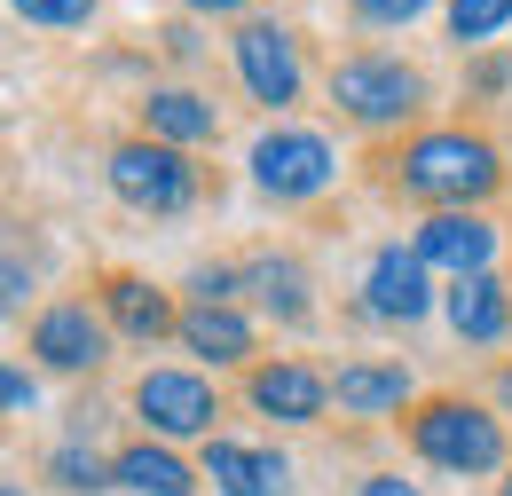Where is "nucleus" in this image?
I'll return each instance as SVG.
<instances>
[{
  "instance_id": "26",
  "label": "nucleus",
  "mask_w": 512,
  "mask_h": 496,
  "mask_svg": "<svg viewBox=\"0 0 512 496\" xmlns=\"http://www.w3.org/2000/svg\"><path fill=\"white\" fill-rule=\"evenodd\" d=\"M363 496H418L410 481H363Z\"/></svg>"
},
{
  "instance_id": "30",
  "label": "nucleus",
  "mask_w": 512,
  "mask_h": 496,
  "mask_svg": "<svg viewBox=\"0 0 512 496\" xmlns=\"http://www.w3.org/2000/svg\"><path fill=\"white\" fill-rule=\"evenodd\" d=\"M505 496H512V481H505Z\"/></svg>"
},
{
  "instance_id": "10",
  "label": "nucleus",
  "mask_w": 512,
  "mask_h": 496,
  "mask_svg": "<svg viewBox=\"0 0 512 496\" xmlns=\"http://www.w3.org/2000/svg\"><path fill=\"white\" fill-rule=\"evenodd\" d=\"M32 355L56 363V371H95V363H103V315H87L79 300L48 308L32 323Z\"/></svg>"
},
{
  "instance_id": "12",
  "label": "nucleus",
  "mask_w": 512,
  "mask_h": 496,
  "mask_svg": "<svg viewBox=\"0 0 512 496\" xmlns=\"http://www.w3.org/2000/svg\"><path fill=\"white\" fill-rule=\"evenodd\" d=\"M253 402L268 418H284V426H316L331 386H323L308 363H268V371H253Z\"/></svg>"
},
{
  "instance_id": "4",
  "label": "nucleus",
  "mask_w": 512,
  "mask_h": 496,
  "mask_svg": "<svg viewBox=\"0 0 512 496\" xmlns=\"http://www.w3.org/2000/svg\"><path fill=\"white\" fill-rule=\"evenodd\" d=\"M111 189L127 197L134 213H182L197 174L182 166L174 142H119V150H111Z\"/></svg>"
},
{
  "instance_id": "7",
  "label": "nucleus",
  "mask_w": 512,
  "mask_h": 496,
  "mask_svg": "<svg viewBox=\"0 0 512 496\" xmlns=\"http://www.w3.org/2000/svg\"><path fill=\"white\" fill-rule=\"evenodd\" d=\"M134 410L158 426V434H205L213 426V386L190 371H150L134 386Z\"/></svg>"
},
{
  "instance_id": "23",
  "label": "nucleus",
  "mask_w": 512,
  "mask_h": 496,
  "mask_svg": "<svg viewBox=\"0 0 512 496\" xmlns=\"http://www.w3.org/2000/svg\"><path fill=\"white\" fill-rule=\"evenodd\" d=\"M434 0H355V16L363 24H410V16H426Z\"/></svg>"
},
{
  "instance_id": "19",
  "label": "nucleus",
  "mask_w": 512,
  "mask_h": 496,
  "mask_svg": "<svg viewBox=\"0 0 512 496\" xmlns=\"http://www.w3.org/2000/svg\"><path fill=\"white\" fill-rule=\"evenodd\" d=\"M245 284H253L284 323H292V315H308V292H300V268H292V260H253V268H245Z\"/></svg>"
},
{
  "instance_id": "6",
  "label": "nucleus",
  "mask_w": 512,
  "mask_h": 496,
  "mask_svg": "<svg viewBox=\"0 0 512 496\" xmlns=\"http://www.w3.org/2000/svg\"><path fill=\"white\" fill-rule=\"evenodd\" d=\"M237 71H245V87H253V103H292L300 95V48H292V32L284 24H245L237 32Z\"/></svg>"
},
{
  "instance_id": "9",
  "label": "nucleus",
  "mask_w": 512,
  "mask_h": 496,
  "mask_svg": "<svg viewBox=\"0 0 512 496\" xmlns=\"http://www.w3.org/2000/svg\"><path fill=\"white\" fill-rule=\"evenodd\" d=\"M363 300H371V315H386V323H418V315L434 308V292H426V260L402 245H386L379 260H371V276H363Z\"/></svg>"
},
{
  "instance_id": "21",
  "label": "nucleus",
  "mask_w": 512,
  "mask_h": 496,
  "mask_svg": "<svg viewBox=\"0 0 512 496\" xmlns=\"http://www.w3.org/2000/svg\"><path fill=\"white\" fill-rule=\"evenodd\" d=\"M24 24H87L95 16V0H8Z\"/></svg>"
},
{
  "instance_id": "28",
  "label": "nucleus",
  "mask_w": 512,
  "mask_h": 496,
  "mask_svg": "<svg viewBox=\"0 0 512 496\" xmlns=\"http://www.w3.org/2000/svg\"><path fill=\"white\" fill-rule=\"evenodd\" d=\"M0 496H24V489H0Z\"/></svg>"
},
{
  "instance_id": "8",
  "label": "nucleus",
  "mask_w": 512,
  "mask_h": 496,
  "mask_svg": "<svg viewBox=\"0 0 512 496\" xmlns=\"http://www.w3.org/2000/svg\"><path fill=\"white\" fill-rule=\"evenodd\" d=\"M489 252H497V229H489L481 213H434V221L418 229V260H426V268H449V276H481Z\"/></svg>"
},
{
  "instance_id": "25",
  "label": "nucleus",
  "mask_w": 512,
  "mask_h": 496,
  "mask_svg": "<svg viewBox=\"0 0 512 496\" xmlns=\"http://www.w3.org/2000/svg\"><path fill=\"white\" fill-rule=\"evenodd\" d=\"M24 292H32V276H24V268H16V260H0V315L16 308V300H24Z\"/></svg>"
},
{
  "instance_id": "11",
  "label": "nucleus",
  "mask_w": 512,
  "mask_h": 496,
  "mask_svg": "<svg viewBox=\"0 0 512 496\" xmlns=\"http://www.w3.org/2000/svg\"><path fill=\"white\" fill-rule=\"evenodd\" d=\"M205 481H213L221 496H284L292 465H284L276 449H245V441H213V449H205Z\"/></svg>"
},
{
  "instance_id": "1",
  "label": "nucleus",
  "mask_w": 512,
  "mask_h": 496,
  "mask_svg": "<svg viewBox=\"0 0 512 496\" xmlns=\"http://www.w3.org/2000/svg\"><path fill=\"white\" fill-rule=\"evenodd\" d=\"M497 182H505V166H497V150L481 134H418L402 150V189L426 197V205H442V213L481 205Z\"/></svg>"
},
{
  "instance_id": "15",
  "label": "nucleus",
  "mask_w": 512,
  "mask_h": 496,
  "mask_svg": "<svg viewBox=\"0 0 512 496\" xmlns=\"http://www.w3.org/2000/svg\"><path fill=\"white\" fill-rule=\"evenodd\" d=\"M103 308H111V323H119L127 339H158V331L182 323V315L166 308V292H150L142 276H111V284H103Z\"/></svg>"
},
{
  "instance_id": "18",
  "label": "nucleus",
  "mask_w": 512,
  "mask_h": 496,
  "mask_svg": "<svg viewBox=\"0 0 512 496\" xmlns=\"http://www.w3.org/2000/svg\"><path fill=\"white\" fill-rule=\"evenodd\" d=\"M331 394H339V410H363V418H371V410H402V402H410V378L363 363V371H339Z\"/></svg>"
},
{
  "instance_id": "2",
  "label": "nucleus",
  "mask_w": 512,
  "mask_h": 496,
  "mask_svg": "<svg viewBox=\"0 0 512 496\" xmlns=\"http://www.w3.org/2000/svg\"><path fill=\"white\" fill-rule=\"evenodd\" d=\"M410 441H418V457H434L449 473H497L505 465V426L473 402H426L410 418Z\"/></svg>"
},
{
  "instance_id": "5",
  "label": "nucleus",
  "mask_w": 512,
  "mask_h": 496,
  "mask_svg": "<svg viewBox=\"0 0 512 496\" xmlns=\"http://www.w3.org/2000/svg\"><path fill=\"white\" fill-rule=\"evenodd\" d=\"M253 182L268 197H316L331 182V142L323 134H300V126H276L253 142Z\"/></svg>"
},
{
  "instance_id": "3",
  "label": "nucleus",
  "mask_w": 512,
  "mask_h": 496,
  "mask_svg": "<svg viewBox=\"0 0 512 496\" xmlns=\"http://www.w3.org/2000/svg\"><path fill=\"white\" fill-rule=\"evenodd\" d=\"M331 95H339V111L347 119H363V126H394V119H410L418 111V71L410 63H394V56H347L339 71H331Z\"/></svg>"
},
{
  "instance_id": "20",
  "label": "nucleus",
  "mask_w": 512,
  "mask_h": 496,
  "mask_svg": "<svg viewBox=\"0 0 512 496\" xmlns=\"http://www.w3.org/2000/svg\"><path fill=\"white\" fill-rule=\"evenodd\" d=\"M512 24V0H449V32L457 40H489Z\"/></svg>"
},
{
  "instance_id": "16",
  "label": "nucleus",
  "mask_w": 512,
  "mask_h": 496,
  "mask_svg": "<svg viewBox=\"0 0 512 496\" xmlns=\"http://www.w3.org/2000/svg\"><path fill=\"white\" fill-rule=\"evenodd\" d=\"M111 481H127L134 496H190V465L174 457V449H127L119 465H111Z\"/></svg>"
},
{
  "instance_id": "14",
  "label": "nucleus",
  "mask_w": 512,
  "mask_h": 496,
  "mask_svg": "<svg viewBox=\"0 0 512 496\" xmlns=\"http://www.w3.org/2000/svg\"><path fill=\"white\" fill-rule=\"evenodd\" d=\"M174 331H182V347H190V355H213V363H237V355H253V323H245L237 308H205V300H197V308L182 315Z\"/></svg>"
},
{
  "instance_id": "22",
  "label": "nucleus",
  "mask_w": 512,
  "mask_h": 496,
  "mask_svg": "<svg viewBox=\"0 0 512 496\" xmlns=\"http://www.w3.org/2000/svg\"><path fill=\"white\" fill-rule=\"evenodd\" d=\"M48 473H56L64 489H95V481H103V465H95L87 449H56V465H48Z\"/></svg>"
},
{
  "instance_id": "24",
  "label": "nucleus",
  "mask_w": 512,
  "mask_h": 496,
  "mask_svg": "<svg viewBox=\"0 0 512 496\" xmlns=\"http://www.w3.org/2000/svg\"><path fill=\"white\" fill-rule=\"evenodd\" d=\"M32 402H40V386H32L24 371H8V363H0V410H32Z\"/></svg>"
},
{
  "instance_id": "27",
  "label": "nucleus",
  "mask_w": 512,
  "mask_h": 496,
  "mask_svg": "<svg viewBox=\"0 0 512 496\" xmlns=\"http://www.w3.org/2000/svg\"><path fill=\"white\" fill-rule=\"evenodd\" d=\"M182 8H213L221 16V8H245V0H182Z\"/></svg>"
},
{
  "instance_id": "13",
  "label": "nucleus",
  "mask_w": 512,
  "mask_h": 496,
  "mask_svg": "<svg viewBox=\"0 0 512 496\" xmlns=\"http://www.w3.org/2000/svg\"><path fill=\"white\" fill-rule=\"evenodd\" d=\"M449 323H457V339H505L512 323V300L505 284L481 268V276H457V292H449Z\"/></svg>"
},
{
  "instance_id": "29",
  "label": "nucleus",
  "mask_w": 512,
  "mask_h": 496,
  "mask_svg": "<svg viewBox=\"0 0 512 496\" xmlns=\"http://www.w3.org/2000/svg\"><path fill=\"white\" fill-rule=\"evenodd\" d=\"M505 394H512V378H505Z\"/></svg>"
},
{
  "instance_id": "17",
  "label": "nucleus",
  "mask_w": 512,
  "mask_h": 496,
  "mask_svg": "<svg viewBox=\"0 0 512 496\" xmlns=\"http://www.w3.org/2000/svg\"><path fill=\"white\" fill-rule=\"evenodd\" d=\"M142 119H150V142H205V134H213V103H197V95H182V87H166V95L142 103Z\"/></svg>"
}]
</instances>
